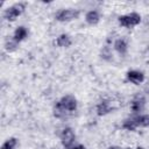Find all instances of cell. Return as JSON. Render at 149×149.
<instances>
[{"label":"cell","instance_id":"52a82bcc","mask_svg":"<svg viewBox=\"0 0 149 149\" xmlns=\"http://www.w3.org/2000/svg\"><path fill=\"white\" fill-rule=\"evenodd\" d=\"M144 104H146L144 98L142 95H140V94L136 95L134 98V100L132 101V111L133 112H140V111H142L143 107H144Z\"/></svg>","mask_w":149,"mask_h":149},{"label":"cell","instance_id":"7a4b0ae2","mask_svg":"<svg viewBox=\"0 0 149 149\" xmlns=\"http://www.w3.org/2000/svg\"><path fill=\"white\" fill-rule=\"evenodd\" d=\"M140 21H141V16L137 13H130L119 17V23L123 27H134L139 24Z\"/></svg>","mask_w":149,"mask_h":149},{"label":"cell","instance_id":"7c38bea8","mask_svg":"<svg viewBox=\"0 0 149 149\" xmlns=\"http://www.w3.org/2000/svg\"><path fill=\"white\" fill-rule=\"evenodd\" d=\"M135 119V122L139 126L141 127H148L149 126V115L148 114H143V115H140V116H136L134 118Z\"/></svg>","mask_w":149,"mask_h":149},{"label":"cell","instance_id":"8fae6325","mask_svg":"<svg viewBox=\"0 0 149 149\" xmlns=\"http://www.w3.org/2000/svg\"><path fill=\"white\" fill-rule=\"evenodd\" d=\"M114 48H115V50H116L119 54L125 55L126 51H127V43H126L123 40H118V41H115V43H114Z\"/></svg>","mask_w":149,"mask_h":149},{"label":"cell","instance_id":"9c48e42d","mask_svg":"<svg viewBox=\"0 0 149 149\" xmlns=\"http://www.w3.org/2000/svg\"><path fill=\"white\" fill-rule=\"evenodd\" d=\"M26 36H27V30H26V28H24V27H19V28L15 30V33H14V38H13V41H15V42L17 43V42L22 41Z\"/></svg>","mask_w":149,"mask_h":149},{"label":"cell","instance_id":"30bf717a","mask_svg":"<svg viewBox=\"0 0 149 149\" xmlns=\"http://www.w3.org/2000/svg\"><path fill=\"white\" fill-rule=\"evenodd\" d=\"M99 14H98V12L97 10H91V12H88L87 14H86V21H87V23H90V24H95V23H98L99 22Z\"/></svg>","mask_w":149,"mask_h":149},{"label":"cell","instance_id":"ba28073f","mask_svg":"<svg viewBox=\"0 0 149 149\" xmlns=\"http://www.w3.org/2000/svg\"><path fill=\"white\" fill-rule=\"evenodd\" d=\"M111 111H112V106H111V104H109L107 100L101 101V102L97 106V112H98L99 115H105V114L109 113Z\"/></svg>","mask_w":149,"mask_h":149},{"label":"cell","instance_id":"277c9868","mask_svg":"<svg viewBox=\"0 0 149 149\" xmlns=\"http://www.w3.org/2000/svg\"><path fill=\"white\" fill-rule=\"evenodd\" d=\"M61 139H62V143L63 146L66 148V149H70L74 142V139H76V135L73 133V130L71 128H65L61 135Z\"/></svg>","mask_w":149,"mask_h":149},{"label":"cell","instance_id":"3957f363","mask_svg":"<svg viewBox=\"0 0 149 149\" xmlns=\"http://www.w3.org/2000/svg\"><path fill=\"white\" fill-rule=\"evenodd\" d=\"M23 10H24V3H22V2L15 3V5H13L12 7H9L5 12V17L8 21H14Z\"/></svg>","mask_w":149,"mask_h":149},{"label":"cell","instance_id":"2e32d148","mask_svg":"<svg viewBox=\"0 0 149 149\" xmlns=\"http://www.w3.org/2000/svg\"><path fill=\"white\" fill-rule=\"evenodd\" d=\"M71 149H85L83 146H77V147H73V148H71Z\"/></svg>","mask_w":149,"mask_h":149},{"label":"cell","instance_id":"ac0fdd59","mask_svg":"<svg viewBox=\"0 0 149 149\" xmlns=\"http://www.w3.org/2000/svg\"><path fill=\"white\" fill-rule=\"evenodd\" d=\"M136 149H142V148H136Z\"/></svg>","mask_w":149,"mask_h":149},{"label":"cell","instance_id":"6da1fadb","mask_svg":"<svg viewBox=\"0 0 149 149\" xmlns=\"http://www.w3.org/2000/svg\"><path fill=\"white\" fill-rule=\"evenodd\" d=\"M77 108V101L74 97L72 95H65L63 97L54 108V115L56 118H64L69 113H72Z\"/></svg>","mask_w":149,"mask_h":149},{"label":"cell","instance_id":"e0dca14e","mask_svg":"<svg viewBox=\"0 0 149 149\" xmlns=\"http://www.w3.org/2000/svg\"><path fill=\"white\" fill-rule=\"evenodd\" d=\"M109 149H120V148H118V147H111Z\"/></svg>","mask_w":149,"mask_h":149},{"label":"cell","instance_id":"9a60e30c","mask_svg":"<svg viewBox=\"0 0 149 149\" xmlns=\"http://www.w3.org/2000/svg\"><path fill=\"white\" fill-rule=\"evenodd\" d=\"M15 146H16V139L12 137V139H8L1 147V149H15Z\"/></svg>","mask_w":149,"mask_h":149},{"label":"cell","instance_id":"8992f818","mask_svg":"<svg viewBox=\"0 0 149 149\" xmlns=\"http://www.w3.org/2000/svg\"><path fill=\"white\" fill-rule=\"evenodd\" d=\"M127 78H128V80L132 81L133 84H140V83L143 81L144 76H143L142 72L133 70V71H129V72L127 73Z\"/></svg>","mask_w":149,"mask_h":149},{"label":"cell","instance_id":"5bb4252c","mask_svg":"<svg viewBox=\"0 0 149 149\" xmlns=\"http://www.w3.org/2000/svg\"><path fill=\"white\" fill-rule=\"evenodd\" d=\"M136 127H137V125H136L134 118H133V119H128V120H126V121L123 122V128H126V129H128V130H134Z\"/></svg>","mask_w":149,"mask_h":149},{"label":"cell","instance_id":"4fadbf2b","mask_svg":"<svg viewBox=\"0 0 149 149\" xmlns=\"http://www.w3.org/2000/svg\"><path fill=\"white\" fill-rule=\"evenodd\" d=\"M56 43H57V45H59V47H69V45L71 44V40H70V37H69L68 35L63 34V35H61V36L57 38Z\"/></svg>","mask_w":149,"mask_h":149},{"label":"cell","instance_id":"5b68a950","mask_svg":"<svg viewBox=\"0 0 149 149\" xmlns=\"http://www.w3.org/2000/svg\"><path fill=\"white\" fill-rule=\"evenodd\" d=\"M78 15H79L78 10H74V9H63L59 13H57L56 19L58 21L64 22V21H71V20L76 19Z\"/></svg>","mask_w":149,"mask_h":149}]
</instances>
